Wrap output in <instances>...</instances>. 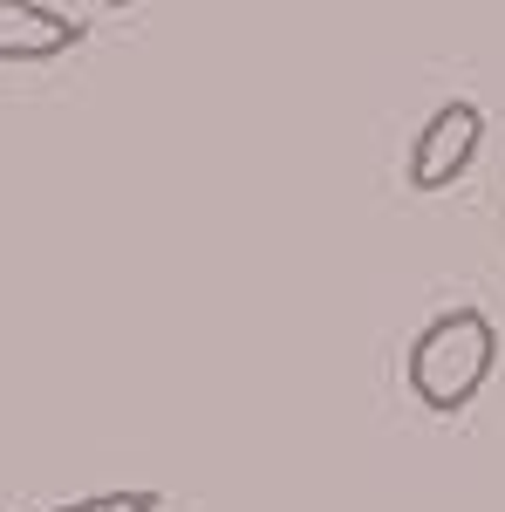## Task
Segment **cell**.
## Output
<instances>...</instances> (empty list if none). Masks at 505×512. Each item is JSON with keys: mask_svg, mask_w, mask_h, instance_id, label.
<instances>
[{"mask_svg": "<svg viewBox=\"0 0 505 512\" xmlns=\"http://www.w3.org/2000/svg\"><path fill=\"white\" fill-rule=\"evenodd\" d=\"M164 499H157L151 485H130V492H89V499H69V506L55 512H157Z\"/></svg>", "mask_w": 505, "mask_h": 512, "instance_id": "cell-4", "label": "cell"}, {"mask_svg": "<svg viewBox=\"0 0 505 512\" xmlns=\"http://www.w3.org/2000/svg\"><path fill=\"white\" fill-rule=\"evenodd\" d=\"M478 144H485V110L478 103H437L430 123L410 137V158H403V178H410V192H444V185H458L478 158Z\"/></svg>", "mask_w": 505, "mask_h": 512, "instance_id": "cell-2", "label": "cell"}, {"mask_svg": "<svg viewBox=\"0 0 505 512\" xmlns=\"http://www.w3.org/2000/svg\"><path fill=\"white\" fill-rule=\"evenodd\" d=\"M82 35L89 28H82L76 14H62L48 0H0V62H21V69L62 62V55L82 48Z\"/></svg>", "mask_w": 505, "mask_h": 512, "instance_id": "cell-3", "label": "cell"}, {"mask_svg": "<svg viewBox=\"0 0 505 512\" xmlns=\"http://www.w3.org/2000/svg\"><path fill=\"white\" fill-rule=\"evenodd\" d=\"M499 369V328L485 308H444L417 328V342L403 349V383L410 396L437 410V417H458L478 403V390L492 383Z\"/></svg>", "mask_w": 505, "mask_h": 512, "instance_id": "cell-1", "label": "cell"}, {"mask_svg": "<svg viewBox=\"0 0 505 512\" xmlns=\"http://www.w3.org/2000/svg\"><path fill=\"white\" fill-rule=\"evenodd\" d=\"M110 7H130V0H110Z\"/></svg>", "mask_w": 505, "mask_h": 512, "instance_id": "cell-5", "label": "cell"}]
</instances>
